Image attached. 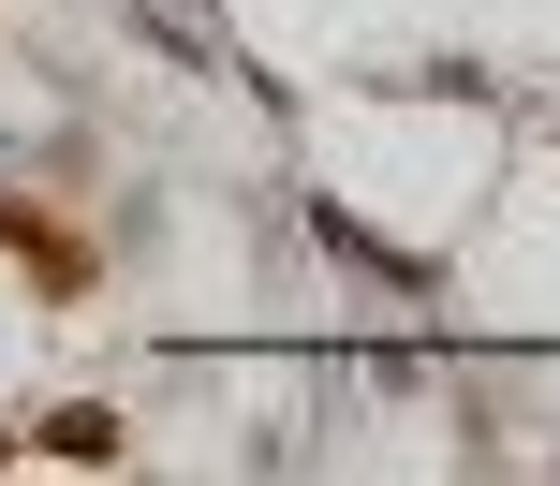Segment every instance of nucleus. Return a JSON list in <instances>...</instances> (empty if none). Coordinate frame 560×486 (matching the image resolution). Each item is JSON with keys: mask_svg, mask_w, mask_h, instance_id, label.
Listing matches in <instances>:
<instances>
[{"mask_svg": "<svg viewBox=\"0 0 560 486\" xmlns=\"http://www.w3.org/2000/svg\"><path fill=\"white\" fill-rule=\"evenodd\" d=\"M45 458L59 472H118V458H133V413H118V399H59L45 413Z\"/></svg>", "mask_w": 560, "mask_h": 486, "instance_id": "obj_1", "label": "nucleus"}]
</instances>
